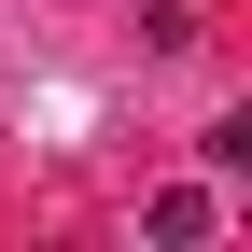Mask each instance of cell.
Instances as JSON below:
<instances>
[{
  "label": "cell",
  "instance_id": "6da1fadb",
  "mask_svg": "<svg viewBox=\"0 0 252 252\" xmlns=\"http://www.w3.org/2000/svg\"><path fill=\"white\" fill-rule=\"evenodd\" d=\"M140 224H154V238H168V252H196L210 224H224V196H210V182H168V196H154V210H140Z\"/></svg>",
  "mask_w": 252,
  "mask_h": 252
}]
</instances>
